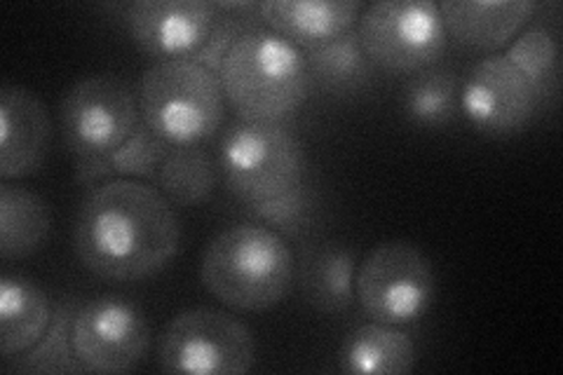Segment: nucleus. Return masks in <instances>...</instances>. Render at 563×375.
Instances as JSON below:
<instances>
[{
    "label": "nucleus",
    "instance_id": "obj_22",
    "mask_svg": "<svg viewBox=\"0 0 563 375\" xmlns=\"http://www.w3.org/2000/svg\"><path fill=\"white\" fill-rule=\"evenodd\" d=\"M404 113L418 128H444L457 113V82L442 68H428L404 89Z\"/></svg>",
    "mask_w": 563,
    "mask_h": 375
},
{
    "label": "nucleus",
    "instance_id": "obj_13",
    "mask_svg": "<svg viewBox=\"0 0 563 375\" xmlns=\"http://www.w3.org/2000/svg\"><path fill=\"white\" fill-rule=\"evenodd\" d=\"M52 120L43 99L22 85L0 89V178L33 176L45 165Z\"/></svg>",
    "mask_w": 563,
    "mask_h": 375
},
{
    "label": "nucleus",
    "instance_id": "obj_23",
    "mask_svg": "<svg viewBox=\"0 0 563 375\" xmlns=\"http://www.w3.org/2000/svg\"><path fill=\"white\" fill-rule=\"evenodd\" d=\"M512 64L519 74L531 82L538 92L540 101L552 95V89L559 82V41L550 29H526L517 38L507 45L503 55Z\"/></svg>",
    "mask_w": 563,
    "mask_h": 375
},
{
    "label": "nucleus",
    "instance_id": "obj_1",
    "mask_svg": "<svg viewBox=\"0 0 563 375\" xmlns=\"http://www.w3.org/2000/svg\"><path fill=\"white\" fill-rule=\"evenodd\" d=\"M74 242L80 263L97 277L136 282L174 261L181 225L161 190L134 178H111L87 192Z\"/></svg>",
    "mask_w": 563,
    "mask_h": 375
},
{
    "label": "nucleus",
    "instance_id": "obj_12",
    "mask_svg": "<svg viewBox=\"0 0 563 375\" xmlns=\"http://www.w3.org/2000/svg\"><path fill=\"white\" fill-rule=\"evenodd\" d=\"M221 20L217 3L139 0L125 12L132 41L157 62L196 59Z\"/></svg>",
    "mask_w": 563,
    "mask_h": 375
},
{
    "label": "nucleus",
    "instance_id": "obj_15",
    "mask_svg": "<svg viewBox=\"0 0 563 375\" xmlns=\"http://www.w3.org/2000/svg\"><path fill=\"white\" fill-rule=\"evenodd\" d=\"M538 3L533 0H500V3H472V0H446L439 5L446 33L474 52H498L512 43L521 29L531 22Z\"/></svg>",
    "mask_w": 563,
    "mask_h": 375
},
{
    "label": "nucleus",
    "instance_id": "obj_24",
    "mask_svg": "<svg viewBox=\"0 0 563 375\" xmlns=\"http://www.w3.org/2000/svg\"><path fill=\"white\" fill-rule=\"evenodd\" d=\"M76 308L66 302L52 317L47 333L41 338L38 345H33L22 354L14 371L22 373H85L80 366L74 341H70V321H74Z\"/></svg>",
    "mask_w": 563,
    "mask_h": 375
},
{
    "label": "nucleus",
    "instance_id": "obj_10",
    "mask_svg": "<svg viewBox=\"0 0 563 375\" xmlns=\"http://www.w3.org/2000/svg\"><path fill=\"white\" fill-rule=\"evenodd\" d=\"M70 341L85 373H128L144 362L151 329L125 298L101 296L76 308Z\"/></svg>",
    "mask_w": 563,
    "mask_h": 375
},
{
    "label": "nucleus",
    "instance_id": "obj_26",
    "mask_svg": "<svg viewBox=\"0 0 563 375\" xmlns=\"http://www.w3.org/2000/svg\"><path fill=\"white\" fill-rule=\"evenodd\" d=\"M172 148L165 141L157 139L144 122L139 124L136 132L111 155H106L111 178H153L157 169L165 163Z\"/></svg>",
    "mask_w": 563,
    "mask_h": 375
},
{
    "label": "nucleus",
    "instance_id": "obj_14",
    "mask_svg": "<svg viewBox=\"0 0 563 375\" xmlns=\"http://www.w3.org/2000/svg\"><path fill=\"white\" fill-rule=\"evenodd\" d=\"M360 14L362 5L352 0H268L258 5L263 24L308 55L355 31Z\"/></svg>",
    "mask_w": 563,
    "mask_h": 375
},
{
    "label": "nucleus",
    "instance_id": "obj_27",
    "mask_svg": "<svg viewBox=\"0 0 563 375\" xmlns=\"http://www.w3.org/2000/svg\"><path fill=\"white\" fill-rule=\"evenodd\" d=\"M246 31L250 29L242 26L240 16H228V14L223 16L221 14L214 33L209 35V41L205 43V47L198 52V57L192 62H198V64L207 66L209 70H214V74H219L225 57H228V52L233 49V45L240 41V35Z\"/></svg>",
    "mask_w": 563,
    "mask_h": 375
},
{
    "label": "nucleus",
    "instance_id": "obj_20",
    "mask_svg": "<svg viewBox=\"0 0 563 375\" xmlns=\"http://www.w3.org/2000/svg\"><path fill=\"white\" fill-rule=\"evenodd\" d=\"M310 82L320 85L331 95H352L372 80L374 64L368 62L357 41L355 31L343 35L336 43L306 55Z\"/></svg>",
    "mask_w": 563,
    "mask_h": 375
},
{
    "label": "nucleus",
    "instance_id": "obj_8",
    "mask_svg": "<svg viewBox=\"0 0 563 375\" xmlns=\"http://www.w3.org/2000/svg\"><path fill=\"white\" fill-rule=\"evenodd\" d=\"M357 41L374 66L390 74H420L442 59L449 33L437 3L385 0L368 5L357 22Z\"/></svg>",
    "mask_w": 563,
    "mask_h": 375
},
{
    "label": "nucleus",
    "instance_id": "obj_18",
    "mask_svg": "<svg viewBox=\"0 0 563 375\" xmlns=\"http://www.w3.org/2000/svg\"><path fill=\"white\" fill-rule=\"evenodd\" d=\"M52 230L49 205L22 186H0V256L16 261L33 256L45 246Z\"/></svg>",
    "mask_w": 563,
    "mask_h": 375
},
{
    "label": "nucleus",
    "instance_id": "obj_2",
    "mask_svg": "<svg viewBox=\"0 0 563 375\" xmlns=\"http://www.w3.org/2000/svg\"><path fill=\"white\" fill-rule=\"evenodd\" d=\"M200 277L225 308L266 312L289 296L296 261L279 232L263 223H240L207 244Z\"/></svg>",
    "mask_w": 563,
    "mask_h": 375
},
{
    "label": "nucleus",
    "instance_id": "obj_25",
    "mask_svg": "<svg viewBox=\"0 0 563 375\" xmlns=\"http://www.w3.org/2000/svg\"><path fill=\"white\" fill-rule=\"evenodd\" d=\"M252 211L263 221V225L273 228L282 238H301L314 223L317 200L314 192L301 184L273 200L252 205Z\"/></svg>",
    "mask_w": 563,
    "mask_h": 375
},
{
    "label": "nucleus",
    "instance_id": "obj_17",
    "mask_svg": "<svg viewBox=\"0 0 563 375\" xmlns=\"http://www.w3.org/2000/svg\"><path fill=\"white\" fill-rule=\"evenodd\" d=\"M418 350L411 338L390 324H364L347 335L341 366L355 375H401L413 371Z\"/></svg>",
    "mask_w": 563,
    "mask_h": 375
},
{
    "label": "nucleus",
    "instance_id": "obj_5",
    "mask_svg": "<svg viewBox=\"0 0 563 375\" xmlns=\"http://www.w3.org/2000/svg\"><path fill=\"white\" fill-rule=\"evenodd\" d=\"M219 167L228 188L252 207L301 186L306 155L285 124L240 120L221 139Z\"/></svg>",
    "mask_w": 563,
    "mask_h": 375
},
{
    "label": "nucleus",
    "instance_id": "obj_6",
    "mask_svg": "<svg viewBox=\"0 0 563 375\" xmlns=\"http://www.w3.org/2000/svg\"><path fill=\"white\" fill-rule=\"evenodd\" d=\"M434 294V267L411 242H383L357 265L355 298L378 324H416L430 312Z\"/></svg>",
    "mask_w": 563,
    "mask_h": 375
},
{
    "label": "nucleus",
    "instance_id": "obj_16",
    "mask_svg": "<svg viewBox=\"0 0 563 375\" xmlns=\"http://www.w3.org/2000/svg\"><path fill=\"white\" fill-rule=\"evenodd\" d=\"M52 302L33 279L14 273L0 277V352L5 360H16L41 338L52 324Z\"/></svg>",
    "mask_w": 563,
    "mask_h": 375
},
{
    "label": "nucleus",
    "instance_id": "obj_21",
    "mask_svg": "<svg viewBox=\"0 0 563 375\" xmlns=\"http://www.w3.org/2000/svg\"><path fill=\"white\" fill-rule=\"evenodd\" d=\"M157 186H161V192L172 205H202L217 186L214 163L198 146L172 148L161 169H157Z\"/></svg>",
    "mask_w": 563,
    "mask_h": 375
},
{
    "label": "nucleus",
    "instance_id": "obj_19",
    "mask_svg": "<svg viewBox=\"0 0 563 375\" xmlns=\"http://www.w3.org/2000/svg\"><path fill=\"white\" fill-rule=\"evenodd\" d=\"M355 254L341 244H322L308 254L303 265V291L310 306L336 315L355 302Z\"/></svg>",
    "mask_w": 563,
    "mask_h": 375
},
{
    "label": "nucleus",
    "instance_id": "obj_11",
    "mask_svg": "<svg viewBox=\"0 0 563 375\" xmlns=\"http://www.w3.org/2000/svg\"><path fill=\"white\" fill-rule=\"evenodd\" d=\"M540 97L503 55H493L470 68L457 89V111L474 130L490 136L521 132L538 111Z\"/></svg>",
    "mask_w": 563,
    "mask_h": 375
},
{
    "label": "nucleus",
    "instance_id": "obj_7",
    "mask_svg": "<svg viewBox=\"0 0 563 375\" xmlns=\"http://www.w3.org/2000/svg\"><path fill=\"white\" fill-rule=\"evenodd\" d=\"M165 373L242 375L256 362L252 329L231 312L196 308L176 315L157 345Z\"/></svg>",
    "mask_w": 563,
    "mask_h": 375
},
{
    "label": "nucleus",
    "instance_id": "obj_9",
    "mask_svg": "<svg viewBox=\"0 0 563 375\" xmlns=\"http://www.w3.org/2000/svg\"><path fill=\"white\" fill-rule=\"evenodd\" d=\"M139 124V97L113 76L85 78L62 101V136L78 159L111 155Z\"/></svg>",
    "mask_w": 563,
    "mask_h": 375
},
{
    "label": "nucleus",
    "instance_id": "obj_3",
    "mask_svg": "<svg viewBox=\"0 0 563 375\" xmlns=\"http://www.w3.org/2000/svg\"><path fill=\"white\" fill-rule=\"evenodd\" d=\"M225 101L244 122L291 118L308 99L306 55L271 29H250L219 70Z\"/></svg>",
    "mask_w": 563,
    "mask_h": 375
},
{
    "label": "nucleus",
    "instance_id": "obj_4",
    "mask_svg": "<svg viewBox=\"0 0 563 375\" xmlns=\"http://www.w3.org/2000/svg\"><path fill=\"white\" fill-rule=\"evenodd\" d=\"M136 97L141 122L169 148L200 146L219 132L225 113L219 74L192 59L153 64Z\"/></svg>",
    "mask_w": 563,
    "mask_h": 375
}]
</instances>
